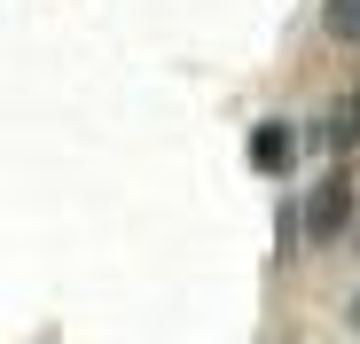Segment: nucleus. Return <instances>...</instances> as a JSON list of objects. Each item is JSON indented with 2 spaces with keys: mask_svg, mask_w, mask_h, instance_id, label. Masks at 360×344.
I'll return each mask as SVG.
<instances>
[{
  "mask_svg": "<svg viewBox=\"0 0 360 344\" xmlns=\"http://www.w3.org/2000/svg\"><path fill=\"white\" fill-rule=\"evenodd\" d=\"M297 211H306V235H314V243H337L345 227H352V180H345V172H329V180L297 204Z\"/></svg>",
  "mask_w": 360,
  "mask_h": 344,
  "instance_id": "nucleus-1",
  "label": "nucleus"
},
{
  "mask_svg": "<svg viewBox=\"0 0 360 344\" xmlns=\"http://www.w3.org/2000/svg\"><path fill=\"white\" fill-rule=\"evenodd\" d=\"M352 329H360V298H352Z\"/></svg>",
  "mask_w": 360,
  "mask_h": 344,
  "instance_id": "nucleus-4",
  "label": "nucleus"
},
{
  "mask_svg": "<svg viewBox=\"0 0 360 344\" xmlns=\"http://www.w3.org/2000/svg\"><path fill=\"white\" fill-rule=\"evenodd\" d=\"M290 157H297V133H290L282 118H266V126L251 133V172H290Z\"/></svg>",
  "mask_w": 360,
  "mask_h": 344,
  "instance_id": "nucleus-2",
  "label": "nucleus"
},
{
  "mask_svg": "<svg viewBox=\"0 0 360 344\" xmlns=\"http://www.w3.org/2000/svg\"><path fill=\"white\" fill-rule=\"evenodd\" d=\"M321 24H329V39H337V47H360V0H329Z\"/></svg>",
  "mask_w": 360,
  "mask_h": 344,
  "instance_id": "nucleus-3",
  "label": "nucleus"
}]
</instances>
